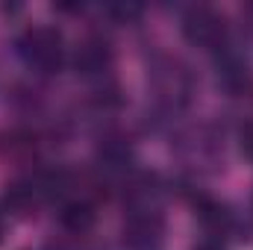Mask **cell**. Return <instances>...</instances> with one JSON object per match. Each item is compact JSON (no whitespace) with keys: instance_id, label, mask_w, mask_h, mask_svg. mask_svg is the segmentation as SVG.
I'll return each mask as SVG.
<instances>
[{"instance_id":"obj_5","label":"cell","mask_w":253,"mask_h":250,"mask_svg":"<svg viewBox=\"0 0 253 250\" xmlns=\"http://www.w3.org/2000/svg\"><path fill=\"white\" fill-rule=\"evenodd\" d=\"M94 221H97V212L85 197H74V200L62 203V209H59V224L74 236H85L94 227Z\"/></svg>"},{"instance_id":"obj_1","label":"cell","mask_w":253,"mask_h":250,"mask_svg":"<svg viewBox=\"0 0 253 250\" xmlns=\"http://www.w3.org/2000/svg\"><path fill=\"white\" fill-rule=\"evenodd\" d=\"M15 47H18V56L24 59L27 68L42 71V74H53L65 62V36L62 30H56L50 24L27 27L18 36Z\"/></svg>"},{"instance_id":"obj_7","label":"cell","mask_w":253,"mask_h":250,"mask_svg":"<svg viewBox=\"0 0 253 250\" xmlns=\"http://www.w3.org/2000/svg\"><path fill=\"white\" fill-rule=\"evenodd\" d=\"M194 250H227L221 242H203V245H197Z\"/></svg>"},{"instance_id":"obj_8","label":"cell","mask_w":253,"mask_h":250,"mask_svg":"<svg viewBox=\"0 0 253 250\" xmlns=\"http://www.w3.org/2000/svg\"><path fill=\"white\" fill-rule=\"evenodd\" d=\"M3 236H6V212L0 206V242H3Z\"/></svg>"},{"instance_id":"obj_4","label":"cell","mask_w":253,"mask_h":250,"mask_svg":"<svg viewBox=\"0 0 253 250\" xmlns=\"http://www.w3.org/2000/svg\"><path fill=\"white\" fill-rule=\"evenodd\" d=\"M74 68L83 77H100L112 68V50L103 39H85L83 44H77L74 53Z\"/></svg>"},{"instance_id":"obj_2","label":"cell","mask_w":253,"mask_h":250,"mask_svg":"<svg viewBox=\"0 0 253 250\" xmlns=\"http://www.w3.org/2000/svg\"><path fill=\"white\" fill-rule=\"evenodd\" d=\"M183 36L194 47H206V50L221 47L227 36V21L212 6H194L183 18Z\"/></svg>"},{"instance_id":"obj_6","label":"cell","mask_w":253,"mask_h":250,"mask_svg":"<svg viewBox=\"0 0 253 250\" xmlns=\"http://www.w3.org/2000/svg\"><path fill=\"white\" fill-rule=\"evenodd\" d=\"M242 153L253 162V124H248L242 129Z\"/></svg>"},{"instance_id":"obj_3","label":"cell","mask_w":253,"mask_h":250,"mask_svg":"<svg viewBox=\"0 0 253 250\" xmlns=\"http://www.w3.org/2000/svg\"><path fill=\"white\" fill-rule=\"evenodd\" d=\"M165 224L156 206H132L124 221V242L132 250H153L162 242Z\"/></svg>"}]
</instances>
